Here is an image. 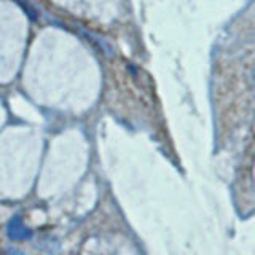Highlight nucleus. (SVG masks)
<instances>
[{"label": "nucleus", "mask_w": 255, "mask_h": 255, "mask_svg": "<svg viewBox=\"0 0 255 255\" xmlns=\"http://www.w3.org/2000/svg\"><path fill=\"white\" fill-rule=\"evenodd\" d=\"M82 30V34L88 38V40H91V42L99 48V50L107 56V58H114L115 56V51H114V46H112L109 43V40L107 38H104L98 34H94V32L91 30H88V29H80Z\"/></svg>", "instance_id": "obj_2"}, {"label": "nucleus", "mask_w": 255, "mask_h": 255, "mask_svg": "<svg viewBox=\"0 0 255 255\" xmlns=\"http://www.w3.org/2000/svg\"><path fill=\"white\" fill-rule=\"evenodd\" d=\"M6 235L10 239H13V241H26V239L32 236V230L24 225L21 217L14 215L6 225Z\"/></svg>", "instance_id": "obj_1"}]
</instances>
